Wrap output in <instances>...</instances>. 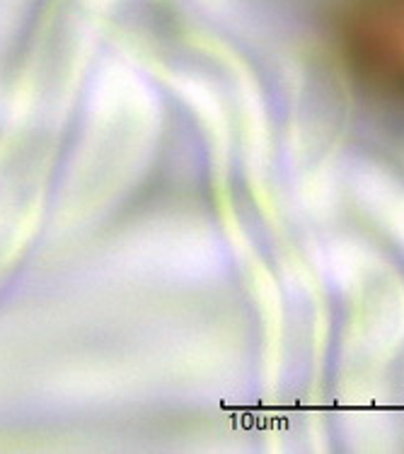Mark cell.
<instances>
[{"instance_id":"6da1fadb","label":"cell","mask_w":404,"mask_h":454,"mask_svg":"<svg viewBox=\"0 0 404 454\" xmlns=\"http://www.w3.org/2000/svg\"><path fill=\"white\" fill-rule=\"evenodd\" d=\"M332 36L360 88L404 106V0H342L332 15Z\"/></svg>"}]
</instances>
